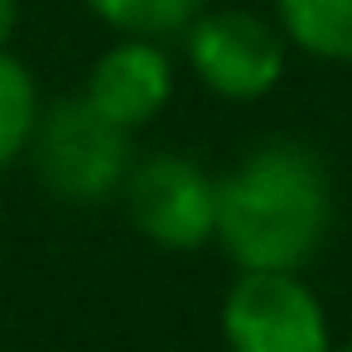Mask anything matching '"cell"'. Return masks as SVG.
<instances>
[{
    "label": "cell",
    "mask_w": 352,
    "mask_h": 352,
    "mask_svg": "<svg viewBox=\"0 0 352 352\" xmlns=\"http://www.w3.org/2000/svg\"><path fill=\"white\" fill-rule=\"evenodd\" d=\"M82 97L121 131L150 126L174 97V63L155 39H116L97 54Z\"/></svg>",
    "instance_id": "8992f818"
},
{
    "label": "cell",
    "mask_w": 352,
    "mask_h": 352,
    "mask_svg": "<svg viewBox=\"0 0 352 352\" xmlns=\"http://www.w3.org/2000/svg\"><path fill=\"white\" fill-rule=\"evenodd\" d=\"M184 54L193 78L222 97V102H261L280 87L289 44L275 20L227 6V10H203L184 30Z\"/></svg>",
    "instance_id": "277c9868"
},
{
    "label": "cell",
    "mask_w": 352,
    "mask_h": 352,
    "mask_svg": "<svg viewBox=\"0 0 352 352\" xmlns=\"http://www.w3.org/2000/svg\"><path fill=\"white\" fill-rule=\"evenodd\" d=\"M39 87L30 78V68L0 49V169H10L30 155V140L39 131Z\"/></svg>",
    "instance_id": "9c48e42d"
},
{
    "label": "cell",
    "mask_w": 352,
    "mask_h": 352,
    "mask_svg": "<svg viewBox=\"0 0 352 352\" xmlns=\"http://www.w3.org/2000/svg\"><path fill=\"white\" fill-rule=\"evenodd\" d=\"M39 184L73 208H97L116 198L135 169V135L107 121L82 92L58 97L39 111V131L25 155Z\"/></svg>",
    "instance_id": "7a4b0ae2"
},
{
    "label": "cell",
    "mask_w": 352,
    "mask_h": 352,
    "mask_svg": "<svg viewBox=\"0 0 352 352\" xmlns=\"http://www.w3.org/2000/svg\"><path fill=\"white\" fill-rule=\"evenodd\" d=\"M333 232V174L304 140L270 135L217 179V246L236 270H304Z\"/></svg>",
    "instance_id": "6da1fadb"
},
{
    "label": "cell",
    "mask_w": 352,
    "mask_h": 352,
    "mask_svg": "<svg viewBox=\"0 0 352 352\" xmlns=\"http://www.w3.org/2000/svg\"><path fill=\"white\" fill-rule=\"evenodd\" d=\"M82 6L107 25L116 30L121 39H174L184 34L208 0H82Z\"/></svg>",
    "instance_id": "ba28073f"
},
{
    "label": "cell",
    "mask_w": 352,
    "mask_h": 352,
    "mask_svg": "<svg viewBox=\"0 0 352 352\" xmlns=\"http://www.w3.org/2000/svg\"><path fill=\"white\" fill-rule=\"evenodd\" d=\"M328 352H352V342H342V347H328Z\"/></svg>",
    "instance_id": "8fae6325"
},
{
    "label": "cell",
    "mask_w": 352,
    "mask_h": 352,
    "mask_svg": "<svg viewBox=\"0 0 352 352\" xmlns=\"http://www.w3.org/2000/svg\"><path fill=\"white\" fill-rule=\"evenodd\" d=\"M15 25H20V0H0V49H10Z\"/></svg>",
    "instance_id": "30bf717a"
},
{
    "label": "cell",
    "mask_w": 352,
    "mask_h": 352,
    "mask_svg": "<svg viewBox=\"0 0 352 352\" xmlns=\"http://www.w3.org/2000/svg\"><path fill=\"white\" fill-rule=\"evenodd\" d=\"M227 352H328V309L299 270H241L222 294Z\"/></svg>",
    "instance_id": "3957f363"
},
{
    "label": "cell",
    "mask_w": 352,
    "mask_h": 352,
    "mask_svg": "<svg viewBox=\"0 0 352 352\" xmlns=\"http://www.w3.org/2000/svg\"><path fill=\"white\" fill-rule=\"evenodd\" d=\"M275 25L289 49L323 63H352V0H275Z\"/></svg>",
    "instance_id": "52a82bcc"
},
{
    "label": "cell",
    "mask_w": 352,
    "mask_h": 352,
    "mask_svg": "<svg viewBox=\"0 0 352 352\" xmlns=\"http://www.w3.org/2000/svg\"><path fill=\"white\" fill-rule=\"evenodd\" d=\"M121 198L135 232L164 251H198L217 241V179L179 150L135 160Z\"/></svg>",
    "instance_id": "5b68a950"
}]
</instances>
